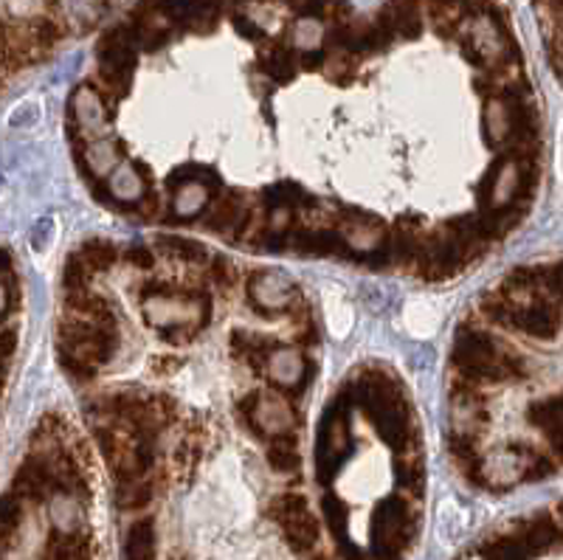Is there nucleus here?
I'll use <instances>...</instances> for the list:
<instances>
[{
    "label": "nucleus",
    "mask_w": 563,
    "mask_h": 560,
    "mask_svg": "<svg viewBox=\"0 0 563 560\" xmlns=\"http://www.w3.org/2000/svg\"><path fill=\"white\" fill-rule=\"evenodd\" d=\"M0 560H3V554H0Z\"/></svg>",
    "instance_id": "39"
},
{
    "label": "nucleus",
    "mask_w": 563,
    "mask_h": 560,
    "mask_svg": "<svg viewBox=\"0 0 563 560\" xmlns=\"http://www.w3.org/2000/svg\"><path fill=\"white\" fill-rule=\"evenodd\" d=\"M245 414L249 420L254 422L265 437H288V431L294 428V408L276 395H265V392H254V395L245 400Z\"/></svg>",
    "instance_id": "8"
},
{
    "label": "nucleus",
    "mask_w": 563,
    "mask_h": 560,
    "mask_svg": "<svg viewBox=\"0 0 563 560\" xmlns=\"http://www.w3.org/2000/svg\"><path fill=\"white\" fill-rule=\"evenodd\" d=\"M346 451H350V431H346V420H344V414L333 411L324 420V428H321V440H319L321 479H330V471H333L335 462H339V457H344Z\"/></svg>",
    "instance_id": "10"
},
{
    "label": "nucleus",
    "mask_w": 563,
    "mask_h": 560,
    "mask_svg": "<svg viewBox=\"0 0 563 560\" xmlns=\"http://www.w3.org/2000/svg\"><path fill=\"white\" fill-rule=\"evenodd\" d=\"M530 178L532 175L527 161H519V158L499 161L496 169L487 175L485 189H482V204H485V209H490L496 217L505 215L507 209H512L516 200L525 198Z\"/></svg>",
    "instance_id": "4"
},
{
    "label": "nucleus",
    "mask_w": 563,
    "mask_h": 560,
    "mask_svg": "<svg viewBox=\"0 0 563 560\" xmlns=\"http://www.w3.org/2000/svg\"><path fill=\"white\" fill-rule=\"evenodd\" d=\"M135 68V52L133 40H130L128 29H110L99 43V74L110 88L124 94L133 79Z\"/></svg>",
    "instance_id": "7"
},
{
    "label": "nucleus",
    "mask_w": 563,
    "mask_h": 560,
    "mask_svg": "<svg viewBox=\"0 0 563 560\" xmlns=\"http://www.w3.org/2000/svg\"><path fill=\"white\" fill-rule=\"evenodd\" d=\"M23 524V502L14 493H7L0 498V549L14 547Z\"/></svg>",
    "instance_id": "19"
},
{
    "label": "nucleus",
    "mask_w": 563,
    "mask_h": 560,
    "mask_svg": "<svg viewBox=\"0 0 563 560\" xmlns=\"http://www.w3.org/2000/svg\"><path fill=\"white\" fill-rule=\"evenodd\" d=\"M108 189L119 204H135L144 195V178L130 164H119L110 175Z\"/></svg>",
    "instance_id": "18"
},
{
    "label": "nucleus",
    "mask_w": 563,
    "mask_h": 560,
    "mask_svg": "<svg viewBox=\"0 0 563 560\" xmlns=\"http://www.w3.org/2000/svg\"><path fill=\"white\" fill-rule=\"evenodd\" d=\"M211 274H214V282H218L220 287H229L234 271H231L229 260H218V262H214V271H211Z\"/></svg>",
    "instance_id": "35"
},
{
    "label": "nucleus",
    "mask_w": 563,
    "mask_h": 560,
    "mask_svg": "<svg viewBox=\"0 0 563 560\" xmlns=\"http://www.w3.org/2000/svg\"><path fill=\"white\" fill-rule=\"evenodd\" d=\"M530 422L544 433L552 451L563 459V397L541 400L530 408Z\"/></svg>",
    "instance_id": "12"
},
{
    "label": "nucleus",
    "mask_w": 563,
    "mask_h": 560,
    "mask_svg": "<svg viewBox=\"0 0 563 560\" xmlns=\"http://www.w3.org/2000/svg\"><path fill=\"white\" fill-rule=\"evenodd\" d=\"M274 518L296 552H310L319 541V524L310 513L308 502L299 493H288L274 504Z\"/></svg>",
    "instance_id": "5"
},
{
    "label": "nucleus",
    "mask_w": 563,
    "mask_h": 560,
    "mask_svg": "<svg viewBox=\"0 0 563 560\" xmlns=\"http://www.w3.org/2000/svg\"><path fill=\"white\" fill-rule=\"evenodd\" d=\"M372 535H375V552L386 560H395L411 538L409 507L400 498H386L375 513Z\"/></svg>",
    "instance_id": "6"
},
{
    "label": "nucleus",
    "mask_w": 563,
    "mask_h": 560,
    "mask_svg": "<svg viewBox=\"0 0 563 560\" xmlns=\"http://www.w3.org/2000/svg\"><path fill=\"white\" fill-rule=\"evenodd\" d=\"M265 70L276 83H288L294 77V57H290L288 48H274V52L265 57Z\"/></svg>",
    "instance_id": "30"
},
{
    "label": "nucleus",
    "mask_w": 563,
    "mask_h": 560,
    "mask_svg": "<svg viewBox=\"0 0 563 560\" xmlns=\"http://www.w3.org/2000/svg\"><path fill=\"white\" fill-rule=\"evenodd\" d=\"M454 363L456 370L467 381L479 383H501L525 377V363L519 355L507 352L505 347L479 330H462L454 344Z\"/></svg>",
    "instance_id": "1"
},
{
    "label": "nucleus",
    "mask_w": 563,
    "mask_h": 560,
    "mask_svg": "<svg viewBox=\"0 0 563 560\" xmlns=\"http://www.w3.org/2000/svg\"><path fill=\"white\" fill-rule=\"evenodd\" d=\"M128 262L130 265L141 267V271H147V267H153L155 256H153V251L144 249V245H133V249L128 251Z\"/></svg>",
    "instance_id": "34"
},
{
    "label": "nucleus",
    "mask_w": 563,
    "mask_h": 560,
    "mask_svg": "<svg viewBox=\"0 0 563 560\" xmlns=\"http://www.w3.org/2000/svg\"><path fill=\"white\" fill-rule=\"evenodd\" d=\"M550 12H555V14H558L555 26L561 29V34H563V3H561V7H550Z\"/></svg>",
    "instance_id": "38"
},
{
    "label": "nucleus",
    "mask_w": 563,
    "mask_h": 560,
    "mask_svg": "<svg viewBox=\"0 0 563 560\" xmlns=\"http://www.w3.org/2000/svg\"><path fill=\"white\" fill-rule=\"evenodd\" d=\"M268 375L271 381L279 388H288V392H296L305 383V375H308V363L299 352L294 350H276L274 355L268 358Z\"/></svg>",
    "instance_id": "13"
},
{
    "label": "nucleus",
    "mask_w": 563,
    "mask_h": 560,
    "mask_svg": "<svg viewBox=\"0 0 563 560\" xmlns=\"http://www.w3.org/2000/svg\"><path fill=\"white\" fill-rule=\"evenodd\" d=\"M544 290L550 294V299L563 301V262L544 271Z\"/></svg>",
    "instance_id": "33"
},
{
    "label": "nucleus",
    "mask_w": 563,
    "mask_h": 560,
    "mask_svg": "<svg viewBox=\"0 0 563 560\" xmlns=\"http://www.w3.org/2000/svg\"><path fill=\"white\" fill-rule=\"evenodd\" d=\"M397 29H400V34H404V37H417V34H420L422 20H420V14H417L415 7L397 9Z\"/></svg>",
    "instance_id": "32"
},
{
    "label": "nucleus",
    "mask_w": 563,
    "mask_h": 560,
    "mask_svg": "<svg viewBox=\"0 0 563 560\" xmlns=\"http://www.w3.org/2000/svg\"><path fill=\"white\" fill-rule=\"evenodd\" d=\"M90 276H93V271H90L88 265H85L82 260L77 256H70L68 265H65V287H68V294H85L90 285Z\"/></svg>",
    "instance_id": "29"
},
{
    "label": "nucleus",
    "mask_w": 563,
    "mask_h": 560,
    "mask_svg": "<svg viewBox=\"0 0 563 560\" xmlns=\"http://www.w3.org/2000/svg\"><path fill=\"white\" fill-rule=\"evenodd\" d=\"M268 462L276 473H296L301 465L299 448H296V440L290 437H279V440L271 442L268 448Z\"/></svg>",
    "instance_id": "23"
},
{
    "label": "nucleus",
    "mask_w": 563,
    "mask_h": 560,
    "mask_svg": "<svg viewBox=\"0 0 563 560\" xmlns=\"http://www.w3.org/2000/svg\"><path fill=\"white\" fill-rule=\"evenodd\" d=\"M161 249L167 251L169 256H175V260H186V262H200L206 256L203 245L200 242H192V240H184V237H158Z\"/></svg>",
    "instance_id": "27"
},
{
    "label": "nucleus",
    "mask_w": 563,
    "mask_h": 560,
    "mask_svg": "<svg viewBox=\"0 0 563 560\" xmlns=\"http://www.w3.org/2000/svg\"><path fill=\"white\" fill-rule=\"evenodd\" d=\"M115 245L113 242H104V240H90L85 242L82 251H79V260L85 262V265L93 271V274H99V271H108V267H113L115 262Z\"/></svg>",
    "instance_id": "24"
},
{
    "label": "nucleus",
    "mask_w": 563,
    "mask_h": 560,
    "mask_svg": "<svg viewBox=\"0 0 563 560\" xmlns=\"http://www.w3.org/2000/svg\"><path fill=\"white\" fill-rule=\"evenodd\" d=\"M70 108H74V116H77L79 128L88 130V133H97V130H102L104 119H108V113H104L102 96L90 88V85H79L77 94H74V99H70Z\"/></svg>",
    "instance_id": "15"
},
{
    "label": "nucleus",
    "mask_w": 563,
    "mask_h": 560,
    "mask_svg": "<svg viewBox=\"0 0 563 560\" xmlns=\"http://www.w3.org/2000/svg\"><path fill=\"white\" fill-rule=\"evenodd\" d=\"M344 240L355 251H375L384 242V231L375 223H350L344 231Z\"/></svg>",
    "instance_id": "25"
},
{
    "label": "nucleus",
    "mask_w": 563,
    "mask_h": 560,
    "mask_svg": "<svg viewBox=\"0 0 563 560\" xmlns=\"http://www.w3.org/2000/svg\"><path fill=\"white\" fill-rule=\"evenodd\" d=\"M144 312H147V321L153 327H161V330H175V327H184L189 321H195V312L198 307L186 305V301L173 299L167 294H158L144 305Z\"/></svg>",
    "instance_id": "11"
},
{
    "label": "nucleus",
    "mask_w": 563,
    "mask_h": 560,
    "mask_svg": "<svg viewBox=\"0 0 563 560\" xmlns=\"http://www.w3.org/2000/svg\"><path fill=\"white\" fill-rule=\"evenodd\" d=\"M209 204V189L200 180H180L178 191H175L173 209L178 217H195L206 209Z\"/></svg>",
    "instance_id": "20"
},
{
    "label": "nucleus",
    "mask_w": 563,
    "mask_h": 560,
    "mask_svg": "<svg viewBox=\"0 0 563 560\" xmlns=\"http://www.w3.org/2000/svg\"><path fill=\"white\" fill-rule=\"evenodd\" d=\"M9 312V290L7 285H0V321H3V316Z\"/></svg>",
    "instance_id": "37"
},
{
    "label": "nucleus",
    "mask_w": 563,
    "mask_h": 560,
    "mask_svg": "<svg viewBox=\"0 0 563 560\" xmlns=\"http://www.w3.org/2000/svg\"><path fill=\"white\" fill-rule=\"evenodd\" d=\"M361 408L366 411V417L372 420V426L378 428V433L384 437L389 446L400 448L406 446V433H409V414H406V403L400 388L391 377L380 375V372H372L361 381L358 386Z\"/></svg>",
    "instance_id": "3"
},
{
    "label": "nucleus",
    "mask_w": 563,
    "mask_h": 560,
    "mask_svg": "<svg viewBox=\"0 0 563 560\" xmlns=\"http://www.w3.org/2000/svg\"><path fill=\"white\" fill-rule=\"evenodd\" d=\"M561 513H563V507H561Z\"/></svg>",
    "instance_id": "40"
},
{
    "label": "nucleus",
    "mask_w": 563,
    "mask_h": 560,
    "mask_svg": "<svg viewBox=\"0 0 563 560\" xmlns=\"http://www.w3.org/2000/svg\"><path fill=\"white\" fill-rule=\"evenodd\" d=\"M249 294L263 310H285L290 301V285L276 274H254L249 282Z\"/></svg>",
    "instance_id": "14"
},
{
    "label": "nucleus",
    "mask_w": 563,
    "mask_h": 560,
    "mask_svg": "<svg viewBox=\"0 0 563 560\" xmlns=\"http://www.w3.org/2000/svg\"><path fill=\"white\" fill-rule=\"evenodd\" d=\"M115 347H119L115 327L93 325L79 316H68L59 325V361L74 375H93L99 363L113 358Z\"/></svg>",
    "instance_id": "2"
},
{
    "label": "nucleus",
    "mask_w": 563,
    "mask_h": 560,
    "mask_svg": "<svg viewBox=\"0 0 563 560\" xmlns=\"http://www.w3.org/2000/svg\"><path fill=\"white\" fill-rule=\"evenodd\" d=\"M321 40H324V26L316 18H299L294 26V45L305 52H319Z\"/></svg>",
    "instance_id": "26"
},
{
    "label": "nucleus",
    "mask_w": 563,
    "mask_h": 560,
    "mask_svg": "<svg viewBox=\"0 0 563 560\" xmlns=\"http://www.w3.org/2000/svg\"><path fill=\"white\" fill-rule=\"evenodd\" d=\"M240 223H243V198H240L238 191H229L223 200L211 206L209 226L214 231H229Z\"/></svg>",
    "instance_id": "21"
},
{
    "label": "nucleus",
    "mask_w": 563,
    "mask_h": 560,
    "mask_svg": "<svg viewBox=\"0 0 563 560\" xmlns=\"http://www.w3.org/2000/svg\"><path fill=\"white\" fill-rule=\"evenodd\" d=\"M43 560H90V538L79 529L54 532L45 543Z\"/></svg>",
    "instance_id": "16"
},
{
    "label": "nucleus",
    "mask_w": 563,
    "mask_h": 560,
    "mask_svg": "<svg viewBox=\"0 0 563 560\" xmlns=\"http://www.w3.org/2000/svg\"><path fill=\"white\" fill-rule=\"evenodd\" d=\"M124 560H155L153 518H135L124 538Z\"/></svg>",
    "instance_id": "17"
},
{
    "label": "nucleus",
    "mask_w": 563,
    "mask_h": 560,
    "mask_svg": "<svg viewBox=\"0 0 563 560\" xmlns=\"http://www.w3.org/2000/svg\"><path fill=\"white\" fill-rule=\"evenodd\" d=\"M487 560H527L530 558V549L525 547L521 538H501V541H493L485 549Z\"/></svg>",
    "instance_id": "28"
},
{
    "label": "nucleus",
    "mask_w": 563,
    "mask_h": 560,
    "mask_svg": "<svg viewBox=\"0 0 563 560\" xmlns=\"http://www.w3.org/2000/svg\"><path fill=\"white\" fill-rule=\"evenodd\" d=\"M465 54L482 68L499 65L507 54V40L493 18H476L465 34Z\"/></svg>",
    "instance_id": "9"
},
{
    "label": "nucleus",
    "mask_w": 563,
    "mask_h": 560,
    "mask_svg": "<svg viewBox=\"0 0 563 560\" xmlns=\"http://www.w3.org/2000/svg\"><path fill=\"white\" fill-rule=\"evenodd\" d=\"M12 350H14V332L12 330L0 332V363L9 361Z\"/></svg>",
    "instance_id": "36"
},
{
    "label": "nucleus",
    "mask_w": 563,
    "mask_h": 560,
    "mask_svg": "<svg viewBox=\"0 0 563 560\" xmlns=\"http://www.w3.org/2000/svg\"><path fill=\"white\" fill-rule=\"evenodd\" d=\"M85 166H88L90 173L97 175V178H108L113 175V169L119 166V153H115V144L110 141H93L88 150H85Z\"/></svg>",
    "instance_id": "22"
},
{
    "label": "nucleus",
    "mask_w": 563,
    "mask_h": 560,
    "mask_svg": "<svg viewBox=\"0 0 563 560\" xmlns=\"http://www.w3.org/2000/svg\"><path fill=\"white\" fill-rule=\"evenodd\" d=\"M324 513H327V524H330V529H333L335 535H341L344 538L346 532V507L339 502L335 496H327L324 498Z\"/></svg>",
    "instance_id": "31"
}]
</instances>
